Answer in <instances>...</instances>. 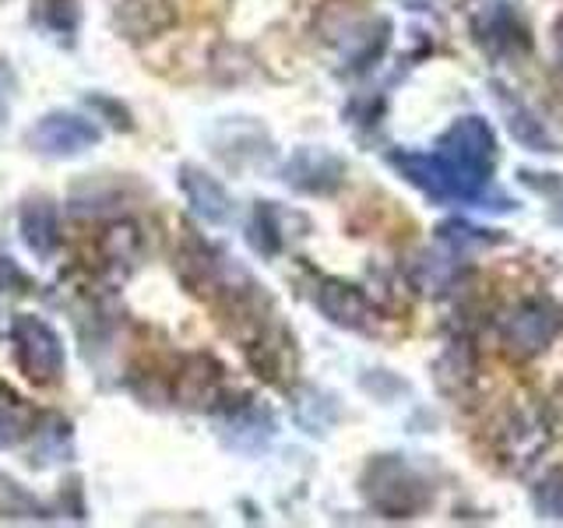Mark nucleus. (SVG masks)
Here are the masks:
<instances>
[{"mask_svg":"<svg viewBox=\"0 0 563 528\" xmlns=\"http://www.w3.org/2000/svg\"><path fill=\"white\" fill-rule=\"evenodd\" d=\"M391 166L433 201H483L489 187V169L468 166L444 152H391Z\"/></svg>","mask_w":563,"mask_h":528,"instance_id":"1","label":"nucleus"},{"mask_svg":"<svg viewBox=\"0 0 563 528\" xmlns=\"http://www.w3.org/2000/svg\"><path fill=\"white\" fill-rule=\"evenodd\" d=\"M11 345H14V360L18 370L35 384V387H49L64 377V342L53 324H46L43 317L35 314H14L11 321Z\"/></svg>","mask_w":563,"mask_h":528,"instance_id":"2","label":"nucleus"},{"mask_svg":"<svg viewBox=\"0 0 563 528\" xmlns=\"http://www.w3.org/2000/svg\"><path fill=\"white\" fill-rule=\"evenodd\" d=\"M369 504L384 510L387 518H409L430 501V490L419 475L401 462V458H377L366 472Z\"/></svg>","mask_w":563,"mask_h":528,"instance_id":"3","label":"nucleus"},{"mask_svg":"<svg viewBox=\"0 0 563 528\" xmlns=\"http://www.w3.org/2000/svg\"><path fill=\"white\" fill-rule=\"evenodd\" d=\"M25 141H29V148L43 158H75L88 148H96L102 141V131L96 120L70 113V110H57L35 120Z\"/></svg>","mask_w":563,"mask_h":528,"instance_id":"4","label":"nucleus"},{"mask_svg":"<svg viewBox=\"0 0 563 528\" xmlns=\"http://www.w3.org/2000/svg\"><path fill=\"white\" fill-rule=\"evenodd\" d=\"M282 180L299 194H334L345 184V163L328 148H296L282 166Z\"/></svg>","mask_w":563,"mask_h":528,"instance_id":"5","label":"nucleus"},{"mask_svg":"<svg viewBox=\"0 0 563 528\" xmlns=\"http://www.w3.org/2000/svg\"><path fill=\"white\" fill-rule=\"evenodd\" d=\"M437 152H444L451 158H462V163H468V166L489 169L493 158H497V134H493V128L483 117H462L440 134Z\"/></svg>","mask_w":563,"mask_h":528,"instance_id":"6","label":"nucleus"},{"mask_svg":"<svg viewBox=\"0 0 563 528\" xmlns=\"http://www.w3.org/2000/svg\"><path fill=\"white\" fill-rule=\"evenodd\" d=\"M560 328V317L545 304H525L507 317L504 324V342L518 352V356H532L545 342L553 339Z\"/></svg>","mask_w":563,"mask_h":528,"instance_id":"7","label":"nucleus"},{"mask_svg":"<svg viewBox=\"0 0 563 528\" xmlns=\"http://www.w3.org/2000/svg\"><path fill=\"white\" fill-rule=\"evenodd\" d=\"M180 190L187 194L194 216L205 219L208 226H225L233 219V198H229V190L211 173L198 166H180Z\"/></svg>","mask_w":563,"mask_h":528,"instance_id":"8","label":"nucleus"},{"mask_svg":"<svg viewBox=\"0 0 563 528\" xmlns=\"http://www.w3.org/2000/svg\"><path fill=\"white\" fill-rule=\"evenodd\" d=\"M18 233H22V243L35 257L49 261L60 246V211H57V205L46 201V198L25 201L22 216H18Z\"/></svg>","mask_w":563,"mask_h":528,"instance_id":"9","label":"nucleus"},{"mask_svg":"<svg viewBox=\"0 0 563 528\" xmlns=\"http://www.w3.org/2000/svg\"><path fill=\"white\" fill-rule=\"evenodd\" d=\"M317 307L328 317L331 324L339 328H366L369 321V304L366 296L349 286V282H339V278H324L321 286H317Z\"/></svg>","mask_w":563,"mask_h":528,"instance_id":"10","label":"nucleus"},{"mask_svg":"<svg viewBox=\"0 0 563 528\" xmlns=\"http://www.w3.org/2000/svg\"><path fill=\"white\" fill-rule=\"evenodd\" d=\"M173 25V4L169 0H120L117 8V29L128 40H155L158 32Z\"/></svg>","mask_w":563,"mask_h":528,"instance_id":"11","label":"nucleus"},{"mask_svg":"<svg viewBox=\"0 0 563 528\" xmlns=\"http://www.w3.org/2000/svg\"><path fill=\"white\" fill-rule=\"evenodd\" d=\"M497 102H500V110L507 117V131L515 134L525 148H532V152H556V141L550 138V131H545V123L528 110V106L515 96H507L504 88H497Z\"/></svg>","mask_w":563,"mask_h":528,"instance_id":"12","label":"nucleus"},{"mask_svg":"<svg viewBox=\"0 0 563 528\" xmlns=\"http://www.w3.org/2000/svg\"><path fill=\"white\" fill-rule=\"evenodd\" d=\"M219 387H222V377H219V366L198 356V360H190V366L184 370V377H180V398L187 405H208L211 398L219 395Z\"/></svg>","mask_w":563,"mask_h":528,"instance_id":"13","label":"nucleus"},{"mask_svg":"<svg viewBox=\"0 0 563 528\" xmlns=\"http://www.w3.org/2000/svg\"><path fill=\"white\" fill-rule=\"evenodd\" d=\"M64 454H70V427L60 416H46L40 427H35V458L40 465L64 462Z\"/></svg>","mask_w":563,"mask_h":528,"instance_id":"14","label":"nucleus"},{"mask_svg":"<svg viewBox=\"0 0 563 528\" xmlns=\"http://www.w3.org/2000/svg\"><path fill=\"white\" fill-rule=\"evenodd\" d=\"M251 243L264 254H275L282 246V226H278V211L272 208V201H261L251 222Z\"/></svg>","mask_w":563,"mask_h":528,"instance_id":"15","label":"nucleus"},{"mask_svg":"<svg viewBox=\"0 0 563 528\" xmlns=\"http://www.w3.org/2000/svg\"><path fill=\"white\" fill-rule=\"evenodd\" d=\"M25 433V419H22V405L14 395H8L0 387V448H14Z\"/></svg>","mask_w":563,"mask_h":528,"instance_id":"16","label":"nucleus"},{"mask_svg":"<svg viewBox=\"0 0 563 528\" xmlns=\"http://www.w3.org/2000/svg\"><path fill=\"white\" fill-rule=\"evenodd\" d=\"M43 25L57 35H75L78 32L75 0H43Z\"/></svg>","mask_w":563,"mask_h":528,"instance_id":"17","label":"nucleus"},{"mask_svg":"<svg viewBox=\"0 0 563 528\" xmlns=\"http://www.w3.org/2000/svg\"><path fill=\"white\" fill-rule=\"evenodd\" d=\"M29 286L32 278L8 254H0V293H29Z\"/></svg>","mask_w":563,"mask_h":528,"instance_id":"18","label":"nucleus"},{"mask_svg":"<svg viewBox=\"0 0 563 528\" xmlns=\"http://www.w3.org/2000/svg\"><path fill=\"white\" fill-rule=\"evenodd\" d=\"M14 96H18V78L8 61H0V128L11 120V106H14Z\"/></svg>","mask_w":563,"mask_h":528,"instance_id":"19","label":"nucleus"},{"mask_svg":"<svg viewBox=\"0 0 563 528\" xmlns=\"http://www.w3.org/2000/svg\"><path fill=\"white\" fill-rule=\"evenodd\" d=\"M556 46H560V57H563V22L556 25Z\"/></svg>","mask_w":563,"mask_h":528,"instance_id":"20","label":"nucleus"}]
</instances>
